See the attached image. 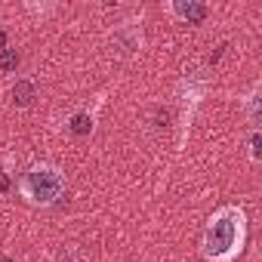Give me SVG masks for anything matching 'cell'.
Segmentation results:
<instances>
[{"instance_id":"obj_1","label":"cell","mask_w":262,"mask_h":262,"mask_svg":"<svg viewBox=\"0 0 262 262\" xmlns=\"http://www.w3.org/2000/svg\"><path fill=\"white\" fill-rule=\"evenodd\" d=\"M250 237V219L241 204H222L207 216L201 234V256L207 262H234Z\"/></svg>"},{"instance_id":"obj_2","label":"cell","mask_w":262,"mask_h":262,"mask_svg":"<svg viewBox=\"0 0 262 262\" xmlns=\"http://www.w3.org/2000/svg\"><path fill=\"white\" fill-rule=\"evenodd\" d=\"M65 188H68L65 170H62L59 164H50V161L31 164V167L19 176V182H16L19 198H22L28 207H37V210L56 207V204L65 198Z\"/></svg>"},{"instance_id":"obj_3","label":"cell","mask_w":262,"mask_h":262,"mask_svg":"<svg viewBox=\"0 0 262 262\" xmlns=\"http://www.w3.org/2000/svg\"><path fill=\"white\" fill-rule=\"evenodd\" d=\"M207 90H210V80H207L204 71H191L176 83V96H179V148L185 145V136H188L191 123H194V114H198Z\"/></svg>"},{"instance_id":"obj_4","label":"cell","mask_w":262,"mask_h":262,"mask_svg":"<svg viewBox=\"0 0 262 262\" xmlns=\"http://www.w3.org/2000/svg\"><path fill=\"white\" fill-rule=\"evenodd\" d=\"M111 47H114V53H117V56H123V59L142 53V47H145L142 19H139V22H136V19H129V22L114 25V31H111Z\"/></svg>"},{"instance_id":"obj_5","label":"cell","mask_w":262,"mask_h":262,"mask_svg":"<svg viewBox=\"0 0 262 262\" xmlns=\"http://www.w3.org/2000/svg\"><path fill=\"white\" fill-rule=\"evenodd\" d=\"M161 10L179 25H201L210 16V7L204 0H164Z\"/></svg>"},{"instance_id":"obj_6","label":"cell","mask_w":262,"mask_h":262,"mask_svg":"<svg viewBox=\"0 0 262 262\" xmlns=\"http://www.w3.org/2000/svg\"><path fill=\"white\" fill-rule=\"evenodd\" d=\"M241 111H244L250 129H259V117H262V80H253L250 90L241 96Z\"/></svg>"},{"instance_id":"obj_7","label":"cell","mask_w":262,"mask_h":262,"mask_svg":"<svg viewBox=\"0 0 262 262\" xmlns=\"http://www.w3.org/2000/svg\"><path fill=\"white\" fill-rule=\"evenodd\" d=\"M10 99H13V105H16L19 111L31 108L34 99H37V83H34L31 77H19V80L13 83V90H10Z\"/></svg>"},{"instance_id":"obj_8","label":"cell","mask_w":262,"mask_h":262,"mask_svg":"<svg viewBox=\"0 0 262 262\" xmlns=\"http://www.w3.org/2000/svg\"><path fill=\"white\" fill-rule=\"evenodd\" d=\"M93 126H96V114L93 111H74L68 117V129H71L74 136H90Z\"/></svg>"},{"instance_id":"obj_9","label":"cell","mask_w":262,"mask_h":262,"mask_svg":"<svg viewBox=\"0 0 262 262\" xmlns=\"http://www.w3.org/2000/svg\"><path fill=\"white\" fill-rule=\"evenodd\" d=\"M247 158H250V164L262 161V133L259 129H250L247 133Z\"/></svg>"},{"instance_id":"obj_10","label":"cell","mask_w":262,"mask_h":262,"mask_svg":"<svg viewBox=\"0 0 262 262\" xmlns=\"http://www.w3.org/2000/svg\"><path fill=\"white\" fill-rule=\"evenodd\" d=\"M16 65H19V53L13 50V47H7V50H0V71H16Z\"/></svg>"},{"instance_id":"obj_11","label":"cell","mask_w":262,"mask_h":262,"mask_svg":"<svg viewBox=\"0 0 262 262\" xmlns=\"http://www.w3.org/2000/svg\"><path fill=\"white\" fill-rule=\"evenodd\" d=\"M25 10H28V13H37V16H43V13H56L53 4H47V7H43V4H40V7H37V4H28Z\"/></svg>"},{"instance_id":"obj_12","label":"cell","mask_w":262,"mask_h":262,"mask_svg":"<svg viewBox=\"0 0 262 262\" xmlns=\"http://www.w3.org/2000/svg\"><path fill=\"white\" fill-rule=\"evenodd\" d=\"M0 50H7V34L0 31Z\"/></svg>"}]
</instances>
